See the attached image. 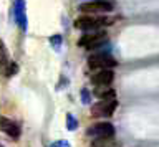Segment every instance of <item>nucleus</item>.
<instances>
[{"mask_svg":"<svg viewBox=\"0 0 159 147\" xmlns=\"http://www.w3.org/2000/svg\"><path fill=\"white\" fill-rule=\"evenodd\" d=\"M116 144H114L113 137H99V139H94L91 147H114Z\"/></svg>","mask_w":159,"mask_h":147,"instance_id":"nucleus-12","label":"nucleus"},{"mask_svg":"<svg viewBox=\"0 0 159 147\" xmlns=\"http://www.w3.org/2000/svg\"><path fill=\"white\" fill-rule=\"evenodd\" d=\"M52 147H70V144L66 141H57V142H53Z\"/></svg>","mask_w":159,"mask_h":147,"instance_id":"nucleus-17","label":"nucleus"},{"mask_svg":"<svg viewBox=\"0 0 159 147\" xmlns=\"http://www.w3.org/2000/svg\"><path fill=\"white\" fill-rule=\"evenodd\" d=\"M106 32L98 30V32H86L84 35L78 40V46L86 48V50H94V48L101 46L103 43H106Z\"/></svg>","mask_w":159,"mask_h":147,"instance_id":"nucleus-4","label":"nucleus"},{"mask_svg":"<svg viewBox=\"0 0 159 147\" xmlns=\"http://www.w3.org/2000/svg\"><path fill=\"white\" fill-rule=\"evenodd\" d=\"M114 81V71L113 70H101L96 71L91 76V83L96 88H108Z\"/></svg>","mask_w":159,"mask_h":147,"instance_id":"nucleus-7","label":"nucleus"},{"mask_svg":"<svg viewBox=\"0 0 159 147\" xmlns=\"http://www.w3.org/2000/svg\"><path fill=\"white\" fill-rule=\"evenodd\" d=\"M114 3L109 0H88L80 5V12L86 15H103V13L113 12Z\"/></svg>","mask_w":159,"mask_h":147,"instance_id":"nucleus-2","label":"nucleus"},{"mask_svg":"<svg viewBox=\"0 0 159 147\" xmlns=\"http://www.w3.org/2000/svg\"><path fill=\"white\" fill-rule=\"evenodd\" d=\"M94 96L99 97L101 101L116 99V93H114L113 88H96V89H94Z\"/></svg>","mask_w":159,"mask_h":147,"instance_id":"nucleus-10","label":"nucleus"},{"mask_svg":"<svg viewBox=\"0 0 159 147\" xmlns=\"http://www.w3.org/2000/svg\"><path fill=\"white\" fill-rule=\"evenodd\" d=\"M114 23V18L104 17V15H81L75 20V27L86 32H98L103 27H109Z\"/></svg>","mask_w":159,"mask_h":147,"instance_id":"nucleus-1","label":"nucleus"},{"mask_svg":"<svg viewBox=\"0 0 159 147\" xmlns=\"http://www.w3.org/2000/svg\"><path fill=\"white\" fill-rule=\"evenodd\" d=\"M86 134L94 137V139H99V137H113L114 136V126L108 121H98L93 126L88 127Z\"/></svg>","mask_w":159,"mask_h":147,"instance_id":"nucleus-5","label":"nucleus"},{"mask_svg":"<svg viewBox=\"0 0 159 147\" xmlns=\"http://www.w3.org/2000/svg\"><path fill=\"white\" fill-rule=\"evenodd\" d=\"M0 131L5 132L7 136H10L12 139H18L20 137V127L17 122H13L12 119L5 116H0Z\"/></svg>","mask_w":159,"mask_h":147,"instance_id":"nucleus-8","label":"nucleus"},{"mask_svg":"<svg viewBox=\"0 0 159 147\" xmlns=\"http://www.w3.org/2000/svg\"><path fill=\"white\" fill-rule=\"evenodd\" d=\"M118 107L116 99H108V101H99L98 104L91 107L93 117H111Z\"/></svg>","mask_w":159,"mask_h":147,"instance_id":"nucleus-6","label":"nucleus"},{"mask_svg":"<svg viewBox=\"0 0 159 147\" xmlns=\"http://www.w3.org/2000/svg\"><path fill=\"white\" fill-rule=\"evenodd\" d=\"M15 20L22 30H27V12H25V0H17L15 3Z\"/></svg>","mask_w":159,"mask_h":147,"instance_id":"nucleus-9","label":"nucleus"},{"mask_svg":"<svg viewBox=\"0 0 159 147\" xmlns=\"http://www.w3.org/2000/svg\"><path fill=\"white\" fill-rule=\"evenodd\" d=\"M66 127H68V131H75L78 127V121L75 119V116H71V114L66 116Z\"/></svg>","mask_w":159,"mask_h":147,"instance_id":"nucleus-14","label":"nucleus"},{"mask_svg":"<svg viewBox=\"0 0 159 147\" xmlns=\"http://www.w3.org/2000/svg\"><path fill=\"white\" fill-rule=\"evenodd\" d=\"M61 41H63L61 35H53L52 38H50V43H52V46L55 48V50H60V46H61Z\"/></svg>","mask_w":159,"mask_h":147,"instance_id":"nucleus-15","label":"nucleus"},{"mask_svg":"<svg viewBox=\"0 0 159 147\" xmlns=\"http://www.w3.org/2000/svg\"><path fill=\"white\" fill-rule=\"evenodd\" d=\"M88 66L89 70L101 71V70H113L118 66V60L113 58L108 53H94L88 58Z\"/></svg>","mask_w":159,"mask_h":147,"instance_id":"nucleus-3","label":"nucleus"},{"mask_svg":"<svg viewBox=\"0 0 159 147\" xmlns=\"http://www.w3.org/2000/svg\"><path fill=\"white\" fill-rule=\"evenodd\" d=\"M8 51H7V46H5V43L0 40V71H5V68L8 66Z\"/></svg>","mask_w":159,"mask_h":147,"instance_id":"nucleus-11","label":"nucleus"},{"mask_svg":"<svg viewBox=\"0 0 159 147\" xmlns=\"http://www.w3.org/2000/svg\"><path fill=\"white\" fill-rule=\"evenodd\" d=\"M81 101L86 102V104H89V101H91V96H89L88 89H81Z\"/></svg>","mask_w":159,"mask_h":147,"instance_id":"nucleus-16","label":"nucleus"},{"mask_svg":"<svg viewBox=\"0 0 159 147\" xmlns=\"http://www.w3.org/2000/svg\"><path fill=\"white\" fill-rule=\"evenodd\" d=\"M18 73V65L15 61H10L8 63V66L5 68V71H3V75L7 76V78H12L13 75H17Z\"/></svg>","mask_w":159,"mask_h":147,"instance_id":"nucleus-13","label":"nucleus"}]
</instances>
